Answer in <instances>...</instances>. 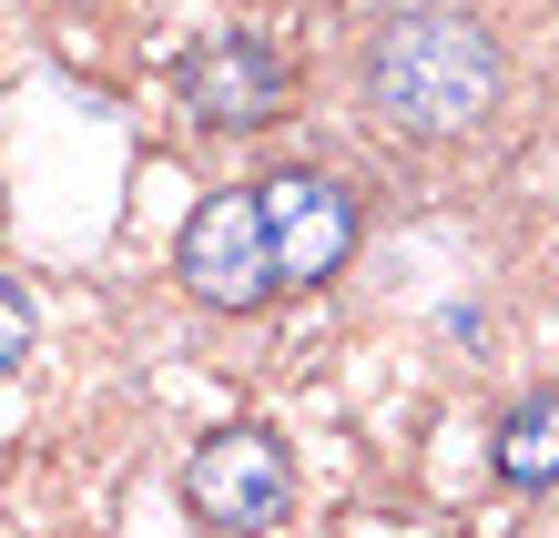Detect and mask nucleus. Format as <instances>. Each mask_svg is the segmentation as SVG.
Here are the masks:
<instances>
[{"instance_id":"nucleus-3","label":"nucleus","mask_w":559,"mask_h":538,"mask_svg":"<svg viewBox=\"0 0 559 538\" xmlns=\"http://www.w3.org/2000/svg\"><path fill=\"white\" fill-rule=\"evenodd\" d=\"M183 509L204 528H275L295 509V457L275 427H214L204 447L183 457Z\"/></svg>"},{"instance_id":"nucleus-4","label":"nucleus","mask_w":559,"mask_h":538,"mask_svg":"<svg viewBox=\"0 0 559 538\" xmlns=\"http://www.w3.org/2000/svg\"><path fill=\"white\" fill-rule=\"evenodd\" d=\"M254 214H265V244H275V285L316 295L356 264V193L336 174H265L254 183Z\"/></svg>"},{"instance_id":"nucleus-1","label":"nucleus","mask_w":559,"mask_h":538,"mask_svg":"<svg viewBox=\"0 0 559 538\" xmlns=\"http://www.w3.org/2000/svg\"><path fill=\"white\" fill-rule=\"evenodd\" d=\"M356 82H367L377 122L417 132V143H457V132H478L488 112H499L509 61H499V41H488L468 11H397L367 41Z\"/></svg>"},{"instance_id":"nucleus-5","label":"nucleus","mask_w":559,"mask_h":538,"mask_svg":"<svg viewBox=\"0 0 559 538\" xmlns=\"http://www.w3.org/2000/svg\"><path fill=\"white\" fill-rule=\"evenodd\" d=\"M285 103H295V72L265 31H204L183 51V112L204 132H265L285 122Z\"/></svg>"},{"instance_id":"nucleus-2","label":"nucleus","mask_w":559,"mask_h":538,"mask_svg":"<svg viewBox=\"0 0 559 538\" xmlns=\"http://www.w3.org/2000/svg\"><path fill=\"white\" fill-rule=\"evenodd\" d=\"M174 275L193 306H214V315H254V306H275V244H265V214H254V193H204L183 224V244H174Z\"/></svg>"},{"instance_id":"nucleus-7","label":"nucleus","mask_w":559,"mask_h":538,"mask_svg":"<svg viewBox=\"0 0 559 538\" xmlns=\"http://www.w3.org/2000/svg\"><path fill=\"white\" fill-rule=\"evenodd\" d=\"M21 356H31V295H21L11 275H0V376H11Z\"/></svg>"},{"instance_id":"nucleus-6","label":"nucleus","mask_w":559,"mask_h":538,"mask_svg":"<svg viewBox=\"0 0 559 538\" xmlns=\"http://www.w3.org/2000/svg\"><path fill=\"white\" fill-rule=\"evenodd\" d=\"M488 467H499L509 488H559V396H519V407L499 417V437H488Z\"/></svg>"}]
</instances>
